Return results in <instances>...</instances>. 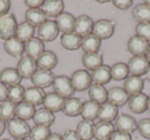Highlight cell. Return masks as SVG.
<instances>
[{
	"label": "cell",
	"instance_id": "25",
	"mask_svg": "<svg viewBox=\"0 0 150 140\" xmlns=\"http://www.w3.org/2000/svg\"><path fill=\"white\" fill-rule=\"evenodd\" d=\"M118 115V107L113 105L110 102H105L100 105V110H99L98 119L100 122H108L111 123L112 121L116 119Z\"/></svg>",
	"mask_w": 150,
	"mask_h": 140
},
{
	"label": "cell",
	"instance_id": "36",
	"mask_svg": "<svg viewBox=\"0 0 150 140\" xmlns=\"http://www.w3.org/2000/svg\"><path fill=\"white\" fill-rule=\"evenodd\" d=\"M99 110H100V104L88 100L83 103L80 115L82 117V119L94 122L96 119H98Z\"/></svg>",
	"mask_w": 150,
	"mask_h": 140
},
{
	"label": "cell",
	"instance_id": "59",
	"mask_svg": "<svg viewBox=\"0 0 150 140\" xmlns=\"http://www.w3.org/2000/svg\"><path fill=\"white\" fill-rule=\"evenodd\" d=\"M15 140H27L26 138H23V139H15Z\"/></svg>",
	"mask_w": 150,
	"mask_h": 140
},
{
	"label": "cell",
	"instance_id": "31",
	"mask_svg": "<svg viewBox=\"0 0 150 140\" xmlns=\"http://www.w3.org/2000/svg\"><path fill=\"white\" fill-rule=\"evenodd\" d=\"M75 132L77 133V135L79 136L81 140H91L92 138H94L95 133L94 122L82 119L78 123Z\"/></svg>",
	"mask_w": 150,
	"mask_h": 140
},
{
	"label": "cell",
	"instance_id": "10",
	"mask_svg": "<svg viewBox=\"0 0 150 140\" xmlns=\"http://www.w3.org/2000/svg\"><path fill=\"white\" fill-rule=\"evenodd\" d=\"M149 45V41L137 35H134L129 37L127 48L129 53H131L133 56H145Z\"/></svg>",
	"mask_w": 150,
	"mask_h": 140
},
{
	"label": "cell",
	"instance_id": "33",
	"mask_svg": "<svg viewBox=\"0 0 150 140\" xmlns=\"http://www.w3.org/2000/svg\"><path fill=\"white\" fill-rule=\"evenodd\" d=\"M25 19L26 22L32 25L34 28L39 27L43 23L47 21V18L43 14V11L40 9H28L25 13Z\"/></svg>",
	"mask_w": 150,
	"mask_h": 140
},
{
	"label": "cell",
	"instance_id": "11",
	"mask_svg": "<svg viewBox=\"0 0 150 140\" xmlns=\"http://www.w3.org/2000/svg\"><path fill=\"white\" fill-rule=\"evenodd\" d=\"M54 77L56 76H54L52 71H50V70H40L39 69L31 77V82H33L34 87H37V88L43 90L44 88H48L50 86H52Z\"/></svg>",
	"mask_w": 150,
	"mask_h": 140
},
{
	"label": "cell",
	"instance_id": "20",
	"mask_svg": "<svg viewBox=\"0 0 150 140\" xmlns=\"http://www.w3.org/2000/svg\"><path fill=\"white\" fill-rule=\"evenodd\" d=\"M129 96L120 87H113L108 91V102L112 103L115 106H123L129 101Z\"/></svg>",
	"mask_w": 150,
	"mask_h": 140
},
{
	"label": "cell",
	"instance_id": "8",
	"mask_svg": "<svg viewBox=\"0 0 150 140\" xmlns=\"http://www.w3.org/2000/svg\"><path fill=\"white\" fill-rule=\"evenodd\" d=\"M149 66L150 64L145 56H133L127 63L129 73L132 75L140 76V77L142 75H145Z\"/></svg>",
	"mask_w": 150,
	"mask_h": 140
},
{
	"label": "cell",
	"instance_id": "51",
	"mask_svg": "<svg viewBox=\"0 0 150 140\" xmlns=\"http://www.w3.org/2000/svg\"><path fill=\"white\" fill-rule=\"evenodd\" d=\"M46 140H63V136L59 133H52Z\"/></svg>",
	"mask_w": 150,
	"mask_h": 140
},
{
	"label": "cell",
	"instance_id": "26",
	"mask_svg": "<svg viewBox=\"0 0 150 140\" xmlns=\"http://www.w3.org/2000/svg\"><path fill=\"white\" fill-rule=\"evenodd\" d=\"M54 119L56 117L54 112L47 110L44 107L37 109L33 117V122L35 123V125L43 126V127H50L54 123Z\"/></svg>",
	"mask_w": 150,
	"mask_h": 140
},
{
	"label": "cell",
	"instance_id": "44",
	"mask_svg": "<svg viewBox=\"0 0 150 140\" xmlns=\"http://www.w3.org/2000/svg\"><path fill=\"white\" fill-rule=\"evenodd\" d=\"M138 130L142 137L145 139H150V119H142L138 124Z\"/></svg>",
	"mask_w": 150,
	"mask_h": 140
},
{
	"label": "cell",
	"instance_id": "19",
	"mask_svg": "<svg viewBox=\"0 0 150 140\" xmlns=\"http://www.w3.org/2000/svg\"><path fill=\"white\" fill-rule=\"evenodd\" d=\"M148 96L144 93H140L129 99V108L134 113H144L147 110Z\"/></svg>",
	"mask_w": 150,
	"mask_h": 140
},
{
	"label": "cell",
	"instance_id": "30",
	"mask_svg": "<svg viewBox=\"0 0 150 140\" xmlns=\"http://www.w3.org/2000/svg\"><path fill=\"white\" fill-rule=\"evenodd\" d=\"M4 50L9 55V56L13 57V58H18V57H22L23 53L25 52V46L22 41H20L17 37L9 38L8 40L4 41Z\"/></svg>",
	"mask_w": 150,
	"mask_h": 140
},
{
	"label": "cell",
	"instance_id": "45",
	"mask_svg": "<svg viewBox=\"0 0 150 140\" xmlns=\"http://www.w3.org/2000/svg\"><path fill=\"white\" fill-rule=\"evenodd\" d=\"M112 3L116 9L125 11L133 5V0H113Z\"/></svg>",
	"mask_w": 150,
	"mask_h": 140
},
{
	"label": "cell",
	"instance_id": "57",
	"mask_svg": "<svg viewBox=\"0 0 150 140\" xmlns=\"http://www.w3.org/2000/svg\"><path fill=\"white\" fill-rule=\"evenodd\" d=\"M98 3H100V4H104V3H108L109 1H97Z\"/></svg>",
	"mask_w": 150,
	"mask_h": 140
},
{
	"label": "cell",
	"instance_id": "16",
	"mask_svg": "<svg viewBox=\"0 0 150 140\" xmlns=\"http://www.w3.org/2000/svg\"><path fill=\"white\" fill-rule=\"evenodd\" d=\"M82 106H83V102L81 101V99L70 97L68 99H65L64 107H63L62 111L67 117H74L81 114Z\"/></svg>",
	"mask_w": 150,
	"mask_h": 140
},
{
	"label": "cell",
	"instance_id": "13",
	"mask_svg": "<svg viewBox=\"0 0 150 140\" xmlns=\"http://www.w3.org/2000/svg\"><path fill=\"white\" fill-rule=\"evenodd\" d=\"M64 2L62 0H45L40 7L46 18H57L64 13Z\"/></svg>",
	"mask_w": 150,
	"mask_h": 140
},
{
	"label": "cell",
	"instance_id": "5",
	"mask_svg": "<svg viewBox=\"0 0 150 140\" xmlns=\"http://www.w3.org/2000/svg\"><path fill=\"white\" fill-rule=\"evenodd\" d=\"M115 30V23L112 20L101 19L95 22L92 33L96 35L99 39H109L113 35Z\"/></svg>",
	"mask_w": 150,
	"mask_h": 140
},
{
	"label": "cell",
	"instance_id": "29",
	"mask_svg": "<svg viewBox=\"0 0 150 140\" xmlns=\"http://www.w3.org/2000/svg\"><path fill=\"white\" fill-rule=\"evenodd\" d=\"M81 41L82 37L75 33V32H71V33L63 34L61 36V45L68 50H76L78 48H81Z\"/></svg>",
	"mask_w": 150,
	"mask_h": 140
},
{
	"label": "cell",
	"instance_id": "18",
	"mask_svg": "<svg viewBox=\"0 0 150 140\" xmlns=\"http://www.w3.org/2000/svg\"><path fill=\"white\" fill-rule=\"evenodd\" d=\"M123 89L131 97L140 94L144 89V80L140 76H129L123 82Z\"/></svg>",
	"mask_w": 150,
	"mask_h": 140
},
{
	"label": "cell",
	"instance_id": "22",
	"mask_svg": "<svg viewBox=\"0 0 150 140\" xmlns=\"http://www.w3.org/2000/svg\"><path fill=\"white\" fill-rule=\"evenodd\" d=\"M37 67H39L40 70H50L52 69L58 64V57L52 50H44L43 54L36 60Z\"/></svg>",
	"mask_w": 150,
	"mask_h": 140
},
{
	"label": "cell",
	"instance_id": "40",
	"mask_svg": "<svg viewBox=\"0 0 150 140\" xmlns=\"http://www.w3.org/2000/svg\"><path fill=\"white\" fill-rule=\"evenodd\" d=\"M16 106L17 105L9 100L0 102V119L4 122H9L16 117Z\"/></svg>",
	"mask_w": 150,
	"mask_h": 140
},
{
	"label": "cell",
	"instance_id": "42",
	"mask_svg": "<svg viewBox=\"0 0 150 140\" xmlns=\"http://www.w3.org/2000/svg\"><path fill=\"white\" fill-rule=\"evenodd\" d=\"M50 134L52 132H50V127L35 125L33 128H31L29 137L31 140H46Z\"/></svg>",
	"mask_w": 150,
	"mask_h": 140
},
{
	"label": "cell",
	"instance_id": "4",
	"mask_svg": "<svg viewBox=\"0 0 150 140\" xmlns=\"http://www.w3.org/2000/svg\"><path fill=\"white\" fill-rule=\"evenodd\" d=\"M71 82L76 92H83L92 86V76L86 69H78L71 75Z\"/></svg>",
	"mask_w": 150,
	"mask_h": 140
},
{
	"label": "cell",
	"instance_id": "7",
	"mask_svg": "<svg viewBox=\"0 0 150 140\" xmlns=\"http://www.w3.org/2000/svg\"><path fill=\"white\" fill-rule=\"evenodd\" d=\"M59 28L57 26L56 22L47 20L45 23L39 26L37 29V35L41 41L50 42L54 41L59 35Z\"/></svg>",
	"mask_w": 150,
	"mask_h": 140
},
{
	"label": "cell",
	"instance_id": "34",
	"mask_svg": "<svg viewBox=\"0 0 150 140\" xmlns=\"http://www.w3.org/2000/svg\"><path fill=\"white\" fill-rule=\"evenodd\" d=\"M35 34V28L32 25H30L27 22H22L18 25V29L16 32V37L22 41L23 43H26L30 39L34 37Z\"/></svg>",
	"mask_w": 150,
	"mask_h": 140
},
{
	"label": "cell",
	"instance_id": "37",
	"mask_svg": "<svg viewBox=\"0 0 150 140\" xmlns=\"http://www.w3.org/2000/svg\"><path fill=\"white\" fill-rule=\"evenodd\" d=\"M132 16L138 23H150V7L144 2L140 3L133 9Z\"/></svg>",
	"mask_w": 150,
	"mask_h": 140
},
{
	"label": "cell",
	"instance_id": "47",
	"mask_svg": "<svg viewBox=\"0 0 150 140\" xmlns=\"http://www.w3.org/2000/svg\"><path fill=\"white\" fill-rule=\"evenodd\" d=\"M11 5V3L9 0H0V18L8 14Z\"/></svg>",
	"mask_w": 150,
	"mask_h": 140
},
{
	"label": "cell",
	"instance_id": "14",
	"mask_svg": "<svg viewBox=\"0 0 150 140\" xmlns=\"http://www.w3.org/2000/svg\"><path fill=\"white\" fill-rule=\"evenodd\" d=\"M75 18L72 14L64 13L61 14L59 17L56 18V24L59 28V31L63 32V34L66 33H71V32H74V26H75Z\"/></svg>",
	"mask_w": 150,
	"mask_h": 140
},
{
	"label": "cell",
	"instance_id": "52",
	"mask_svg": "<svg viewBox=\"0 0 150 140\" xmlns=\"http://www.w3.org/2000/svg\"><path fill=\"white\" fill-rule=\"evenodd\" d=\"M5 131V122L0 119V136L2 135Z\"/></svg>",
	"mask_w": 150,
	"mask_h": 140
},
{
	"label": "cell",
	"instance_id": "12",
	"mask_svg": "<svg viewBox=\"0 0 150 140\" xmlns=\"http://www.w3.org/2000/svg\"><path fill=\"white\" fill-rule=\"evenodd\" d=\"M115 127L117 131L123 132V133L132 134L137 130L138 124L136 119L129 114H120L116 117L115 121Z\"/></svg>",
	"mask_w": 150,
	"mask_h": 140
},
{
	"label": "cell",
	"instance_id": "28",
	"mask_svg": "<svg viewBox=\"0 0 150 140\" xmlns=\"http://www.w3.org/2000/svg\"><path fill=\"white\" fill-rule=\"evenodd\" d=\"M114 126L108 122H99L95 125L94 138L97 140H110L111 135L114 132Z\"/></svg>",
	"mask_w": 150,
	"mask_h": 140
},
{
	"label": "cell",
	"instance_id": "21",
	"mask_svg": "<svg viewBox=\"0 0 150 140\" xmlns=\"http://www.w3.org/2000/svg\"><path fill=\"white\" fill-rule=\"evenodd\" d=\"M65 99L61 97L60 95L56 94L54 92L48 93L45 95V98L43 100V106L47 110L52 111V112H58V111L62 110L64 107Z\"/></svg>",
	"mask_w": 150,
	"mask_h": 140
},
{
	"label": "cell",
	"instance_id": "2",
	"mask_svg": "<svg viewBox=\"0 0 150 140\" xmlns=\"http://www.w3.org/2000/svg\"><path fill=\"white\" fill-rule=\"evenodd\" d=\"M7 130H8L9 135L15 139H23V138L27 139V137H29L30 135L31 128L26 121L15 117L8 122Z\"/></svg>",
	"mask_w": 150,
	"mask_h": 140
},
{
	"label": "cell",
	"instance_id": "39",
	"mask_svg": "<svg viewBox=\"0 0 150 140\" xmlns=\"http://www.w3.org/2000/svg\"><path fill=\"white\" fill-rule=\"evenodd\" d=\"M129 67L125 63L118 62L111 66V77H112V80H117V82H120L123 80H125L129 77Z\"/></svg>",
	"mask_w": 150,
	"mask_h": 140
},
{
	"label": "cell",
	"instance_id": "54",
	"mask_svg": "<svg viewBox=\"0 0 150 140\" xmlns=\"http://www.w3.org/2000/svg\"><path fill=\"white\" fill-rule=\"evenodd\" d=\"M145 57H146V59L148 60V62H149V64H150V45H149V48H148L147 53H146Z\"/></svg>",
	"mask_w": 150,
	"mask_h": 140
},
{
	"label": "cell",
	"instance_id": "27",
	"mask_svg": "<svg viewBox=\"0 0 150 140\" xmlns=\"http://www.w3.org/2000/svg\"><path fill=\"white\" fill-rule=\"evenodd\" d=\"M88 97L91 101H94L101 105L108 100V91L104 86L92 84V86L88 89Z\"/></svg>",
	"mask_w": 150,
	"mask_h": 140
},
{
	"label": "cell",
	"instance_id": "50",
	"mask_svg": "<svg viewBox=\"0 0 150 140\" xmlns=\"http://www.w3.org/2000/svg\"><path fill=\"white\" fill-rule=\"evenodd\" d=\"M7 95H8V87L0 82V102L7 100Z\"/></svg>",
	"mask_w": 150,
	"mask_h": 140
},
{
	"label": "cell",
	"instance_id": "41",
	"mask_svg": "<svg viewBox=\"0 0 150 140\" xmlns=\"http://www.w3.org/2000/svg\"><path fill=\"white\" fill-rule=\"evenodd\" d=\"M24 94H25V89L21 85L11 87V88H8L7 100L11 101L16 105H18L24 101Z\"/></svg>",
	"mask_w": 150,
	"mask_h": 140
},
{
	"label": "cell",
	"instance_id": "56",
	"mask_svg": "<svg viewBox=\"0 0 150 140\" xmlns=\"http://www.w3.org/2000/svg\"><path fill=\"white\" fill-rule=\"evenodd\" d=\"M144 3H145L146 5H148V6L150 7V0H146V1H144Z\"/></svg>",
	"mask_w": 150,
	"mask_h": 140
},
{
	"label": "cell",
	"instance_id": "35",
	"mask_svg": "<svg viewBox=\"0 0 150 140\" xmlns=\"http://www.w3.org/2000/svg\"><path fill=\"white\" fill-rule=\"evenodd\" d=\"M102 40L99 39L96 35L90 34L82 38L81 41V48L84 52V54H90V53H98L101 48Z\"/></svg>",
	"mask_w": 150,
	"mask_h": 140
},
{
	"label": "cell",
	"instance_id": "58",
	"mask_svg": "<svg viewBox=\"0 0 150 140\" xmlns=\"http://www.w3.org/2000/svg\"><path fill=\"white\" fill-rule=\"evenodd\" d=\"M0 140H9V139H7V138H1Z\"/></svg>",
	"mask_w": 150,
	"mask_h": 140
},
{
	"label": "cell",
	"instance_id": "49",
	"mask_svg": "<svg viewBox=\"0 0 150 140\" xmlns=\"http://www.w3.org/2000/svg\"><path fill=\"white\" fill-rule=\"evenodd\" d=\"M24 3L29 7V9H40L43 4V0H25Z\"/></svg>",
	"mask_w": 150,
	"mask_h": 140
},
{
	"label": "cell",
	"instance_id": "15",
	"mask_svg": "<svg viewBox=\"0 0 150 140\" xmlns=\"http://www.w3.org/2000/svg\"><path fill=\"white\" fill-rule=\"evenodd\" d=\"M45 95L46 94L42 89H39L37 87H30V88L25 89L24 102L33 105V106H37L43 103Z\"/></svg>",
	"mask_w": 150,
	"mask_h": 140
},
{
	"label": "cell",
	"instance_id": "1",
	"mask_svg": "<svg viewBox=\"0 0 150 140\" xmlns=\"http://www.w3.org/2000/svg\"><path fill=\"white\" fill-rule=\"evenodd\" d=\"M18 29V22L15 15L7 14L0 18V39L8 40L16 36Z\"/></svg>",
	"mask_w": 150,
	"mask_h": 140
},
{
	"label": "cell",
	"instance_id": "46",
	"mask_svg": "<svg viewBox=\"0 0 150 140\" xmlns=\"http://www.w3.org/2000/svg\"><path fill=\"white\" fill-rule=\"evenodd\" d=\"M110 140H132V136L131 134L127 133H123L120 131H114L113 134L111 135Z\"/></svg>",
	"mask_w": 150,
	"mask_h": 140
},
{
	"label": "cell",
	"instance_id": "6",
	"mask_svg": "<svg viewBox=\"0 0 150 140\" xmlns=\"http://www.w3.org/2000/svg\"><path fill=\"white\" fill-rule=\"evenodd\" d=\"M17 70L22 78H31L37 71V63L34 59L28 57L27 55L22 56L17 64Z\"/></svg>",
	"mask_w": 150,
	"mask_h": 140
},
{
	"label": "cell",
	"instance_id": "24",
	"mask_svg": "<svg viewBox=\"0 0 150 140\" xmlns=\"http://www.w3.org/2000/svg\"><path fill=\"white\" fill-rule=\"evenodd\" d=\"M91 76H92V80L94 82V84L104 86V85L108 84L112 78L111 77V67L103 64L102 66L92 71Z\"/></svg>",
	"mask_w": 150,
	"mask_h": 140
},
{
	"label": "cell",
	"instance_id": "17",
	"mask_svg": "<svg viewBox=\"0 0 150 140\" xmlns=\"http://www.w3.org/2000/svg\"><path fill=\"white\" fill-rule=\"evenodd\" d=\"M24 46H25L26 55L28 57H30V58L34 59L35 61L45 50V48H44V42L41 41L39 38H36V37H33L29 41L24 43Z\"/></svg>",
	"mask_w": 150,
	"mask_h": 140
},
{
	"label": "cell",
	"instance_id": "43",
	"mask_svg": "<svg viewBox=\"0 0 150 140\" xmlns=\"http://www.w3.org/2000/svg\"><path fill=\"white\" fill-rule=\"evenodd\" d=\"M135 31L137 36L150 41V23H138Z\"/></svg>",
	"mask_w": 150,
	"mask_h": 140
},
{
	"label": "cell",
	"instance_id": "32",
	"mask_svg": "<svg viewBox=\"0 0 150 140\" xmlns=\"http://www.w3.org/2000/svg\"><path fill=\"white\" fill-rule=\"evenodd\" d=\"M82 64L86 67V70L94 71L103 65V55L100 53H90L82 56Z\"/></svg>",
	"mask_w": 150,
	"mask_h": 140
},
{
	"label": "cell",
	"instance_id": "3",
	"mask_svg": "<svg viewBox=\"0 0 150 140\" xmlns=\"http://www.w3.org/2000/svg\"><path fill=\"white\" fill-rule=\"evenodd\" d=\"M54 92L60 95L64 99H68L73 96L75 90L71 82V78L67 75H58L54 77V84H52Z\"/></svg>",
	"mask_w": 150,
	"mask_h": 140
},
{
	"label": "cell",
	"instance_id": "55",
	"mask_svg": "<svg viewBox=\"0 0 150 140\" xmlns=\"http://www.w3.org/2000/svg\"><path fill=\"white\" fill-rule=\"evenodd\" d=\"M147 110L150 112V96H148V103H147Z\"/></svg>",
	"mask_w": 150,
	"mask_h": 140
},
{
	"label": "cell",
	"instance_id": "48",
	"mask_svg": "<svg viewBox=\"0 0 150 140\" xmlns=\"http://www.w3.org/2000/svg\"><path fill=\"white\" fill-rule=\"evenodd\" d=\"M63 140H81L80 137L75 132V130H66L63 134Z\"/></svg>",
	"mask_w": 150,
	"mask_h": 140
},
{
	"label": "cell",
	"instance_id": "53",
	"mask_svg": "<svg viewBox=\"0 0 150 140\" xmlns=\"http://www.w3.org/2000/svg\"><path fill=\"white\" fill-rule=\"evenodd\" d=\"M145 80H147L148 82H150V66H149V68H148L147 71H146V73H145Z\"/></svg>",
	"mask_w": 150,
	"mask_h": 140
},
{
	"label": "cell",
	"instance_id": "9",
	"mask_svg": "<svg viewBox=\"0 0 150 140\" xmlns=\"http://www.w3.org/2000/svg\"><path fill=\"white\" fill-rule=\"evenodd\" d=\"M95 22L91 17L86 15H81L76 18L74 26V32L80 37H86V36L92 34L93 28H94Z\"/></svg>",
	"mask_w": 150,
	"mask_h": 140
},
{
	"label": "cell",
	"instance_id": "38",
	"mask_svg": "<svg viewBox=\"0 0 150 140\" xmlns=\"http://www.w3.org/2000/svg\"><path fill=\"white\" fill-rule=\"evenodd\" d=\"M35 112H36L35 106H33L31 104H28V103L24 102V101L16 106V117L23 119V121L27 122L28 119H33Z\"/></svg>",
	"mask_w": 150,
	"mask_h": 140
},
{
	"label": "cell",
	"instance_id": "23",
	"mask_svg": "<svg viewBox=\"0 0 150 140\" xmlns=\"http://www.w3.org/2000/svg\"><path fill=\"white\" fill-rule=\"evenodd\" d=\"M0 82L6 87L11 88L21 84L22 77L18 72L17 68H4L0 72Z\"/></svg>",
	"mask_w": 150,
	"mask_h": 140
}]
</instances>
